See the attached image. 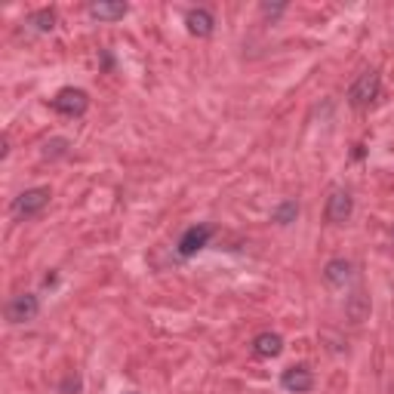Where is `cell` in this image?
<instances>
[{"instance_id": "obj_1", "label": "cell", "mask_w": 394, "mask_h": 394, "mask_svg": "<svg viewBox=\"0 0 394 394\" xmlns=\"http://www.w3.org/2000/svg\"><path fill=\"white\" fill-rule=\"evenodd\" d=\"M50 197H52V191L46 188V185L28 188V191H22V195L13 200V213L19 216V219H34V216H41L46 206H50Z\"/></svg>"}, {"instance_id": "obj_2", "label": "cell", "mask_w": 394, "mask_h": 394, "mask_svg": "<svg viewBox=\"0 0 394 394\" xmlns=\"http://www.w3.org/2000/svg\"><path fill=\"white\" fill-rule=\"evenodd\" d=\"M379 92H382V77L376 74V71H364L358 80L351 83L349 102L354 108H367L370 102H376V99H379Z\"/></svg>"}, {"instance_id": "obj_3", "label": "cell", "mask_w": 394, "mask_h": 394, "mask_svg": "<svg viewBox=\"0 0 394 394\" xmlns=\"http://www.w3.org/2000/svg\"><path fill=\"white\" fill-rule=\"evenodd\" d=\"M87 108H90L87 90H77V87L59 90L56 99H52V111L65 114V118H80V114H87Z\"/></svg>"}, {"instance_id": "obj_4", "label": "cell", "mask_w": 394, "mask_h": 394, "mask_svg": "<svg viewBox=\"0 0 394 394\" xmlns=\"http://www.w3.org/2000/svg\"><path fill=\"white\" fill-rule=\"evenodd\" d=\"M41 314V299L34 293H19L6 302V321L10 323H31Z\"/></svg>"}, {"instance_id": "obj_5", "label": "cell", "mask_w": 394, "mask_h": 394, "mask_svg": "<svg viewBox=\"0 0 394 394\" xmlns=\"http://www.w3.org/2000/svg\"><path fill=\"white\" fill-rule=\"evenodd\" d=\"M281 388L287 394H308L314 388V373L308 367H287L281 373Z\"/></svg>"}, {"instance_id": "obj_6", "label": "cell", "mask_w": 394, "mask_h": 394, "mask_svg": "<svg viewBox=\"0 0 394 394\" xmlns=\"http://www.w3.org/2000/svg\"><path fill=\"white\" fill-rule=\"evenodd\" d=\"M213 237V225H191L185 228V234L179 237V256L191 259L195 253H200Z\"/></svg>"}, {"instance_id": "obj_7", "label": "cell", "mask_w": 394, "mask_h": 394, "mask_svg": "<svg viewBox=\"0 0 394 394\" xmlns=\"http://www.w3.org/2000/svg\"><path fill=\"white\" fill-rule=\"evenodd\" d=\"M354 213V197L349 191L336 188L333 195L327 197V222H333V225H342V222H349Z\"/></svg>"}, {"instance_id": "obj_8", "label": "cell", "mask_w": 394, "mask_h": 394, "mask_svg": "<svg viewBox=\"0 0 394 394\" xmlns=\"http://www.w3.org/2000/svg\"><path fill=\"white\" fill-rule=\"evenodd\" d=\"M185 25H188V31L195 37H210L216 31V19H213L210 10L197 6V10H188V15H185Z\"/></svg>"}, {"instance_id": "obj_9", "label": "cell", "mask_w": 394, "mask_h": 394, "mask_svg": "<svg viewBox=\"0 0 394 394\" xmlns=\"http://www.w3.org/2000/svg\"><path fill=\"white\" fill-rule=\"evenodd\" d=\"M281 351H283L281 333H272V330H265V333H259L256 339H253V354H256V358L272 360V358H277Z\"/></svg>"}, {"instance_id": "obj_10", "label": "cell", "mask_w": 394, "mask_h": 394, "mask_svg": "<svg viewBox=\"0 0 394 394\" xmlns=\"http://www.w3.org/2000/svg\"><path fill=\"white\" fill-rule=\"evenodd\" d=\"M351 262L349 259H342V256H336V259H330L327 265H323V281L330 283V287H345L349 283V277H351Z\"/></svg>"}, {"instance_id": "obj_11", "label": "cell", "mask_w": 394, "mask_h": 394, "mask_svg": "<svg viewBox=\"0 0 394 394\" xmlns=\"http://www.w3.org/2000/svg\"><path fill=\"white\" fill-rule=\"evenodd\" d=\"M127 13H129V6L120 3V0H99V3H90V15L99 22H118Z\"/></svg>"}, {"instance_id": "obj_12", "label": "cell", "mask_w": 394, "mask_h": 394, "mask_svg": "<svg viewBox=\"0 0 394 394\" xmlns=\"http://www.w3.org/2000/svg\"><path fill=\"white\" fill-rule=\"evenodd\" d=\"M345 311H349V321L351 323H364L370 318V296H364V293H354V296L345 302Z\"/></svg>"}, {"instance_id": "obj_13", "label": "cell", "mask_w": 394, "mask_h": 394, "mask_svg": "<svg viewBox=\"0 0 394 394\" xmlns=\"http://www.w3.org/2000/svg\"><path fill=\"white\" fill-rule=\"evenodd\" d=\"M31 25H34L37 31H43V34H46V31H52V28H56V10H50V6H43V10H37V13H31Z\"/></svg>"}, {"instance_id": "obj_14", "label": "cell", "mask_w": 394, "mask_h": 394, "mask_svg": "<svg viewBox=\"0 0 394 394\" xmlns=\"http://www.w3.org/2000/svg\"><path fill=\"white\" fill-rule=\"evenodd\" d=\"M296 216H299V204H296V200H283V204L272 213V219L277 222V225H290V222H296Z\"/></svg>"}, {"instance_id": "obj_15", "label": "cell", "mask_w": 394, "mask_h": 394, "mask_svg": "<svg viewBox=\"0 0 394 394\" xmlns=\"http://www.w3.org/2000/svg\"><path fill=\"white\" fill-rule=\"evenodd\" d=\"M68 148H71V142L68 139H50V142L43 145V157L46 160H56V157H65Z\"/></svg>"}, {"instance_id": "obj_16", "label": "cell", "mask_w": 394, "mask_h": 394, "mask_svg": "<svg viewBox=\"0 0 394 394\" xmlns=\"http://www.w3.org/2000/svg\"><path fill=\"white\" fill-rule=\"evenodd\" d=\"M281 13H287V3H262V15H281Z\"/></svg>"}, {"instance_id": "obj_17", "label": "cell", "mask_w": 394, "mask_h": 394, "mask_svg": "<svg viewBox=\"0 0 394 394\" xmlns=\"http://www.w3.org/2000/svg\"><path fill=\"white\" fill-rule=\"evenodd\" d=\"M62 391H65V394L80 391V379H77V376H74V379H65V385H62Z\"/></svg>"}, {"instance_id": "obj_18", "label": "cell", "mask_w": 394, "mask_h": 394, "mask_svg": "<svg viewBox=\"0 0 394 394\" xmlns=\"http://www.w3.org/2000/svg\"><path fill=\"white\" fill-rule=\"evenodd\" d=\"M391 234H394V228H391Z\"/></svg>"}]
</instances>
